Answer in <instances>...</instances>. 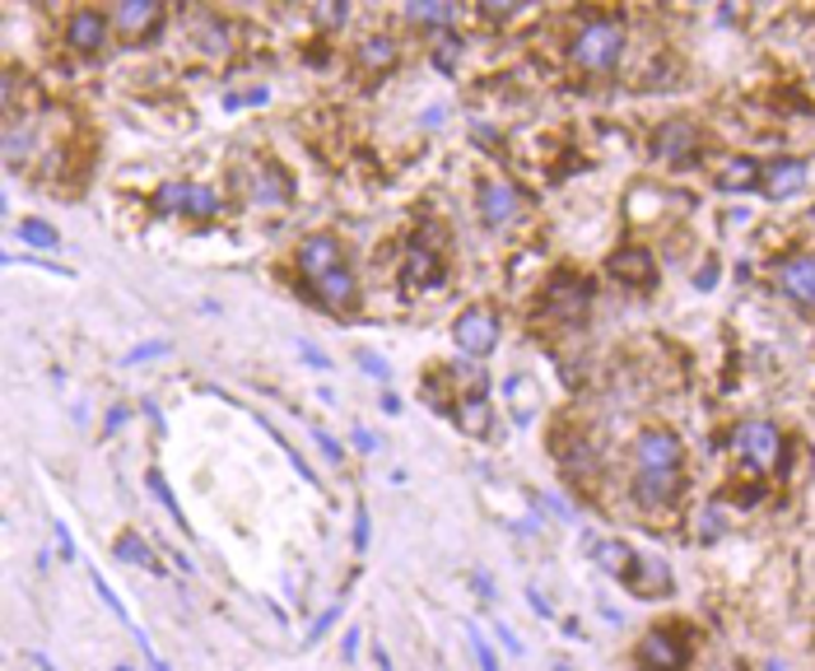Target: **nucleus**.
Wrapping results in <instances>:
<instances>
[{
  "label": "nucleus",
  "instance_id": "nucleus-29",
  "mask_svg": "<svg viewBox=\"0 0 815 671\" xmlns=\"http://www.w3.org/2000/svg\"><path fill=\"white\" fill-rule=\"evenodd\" d=\"M466 634H471V648H476V662H480V671H499V658H494V648H490V639L476 630V625H466Z\"/></svg>",
  "mask_w": 815,
  "mask_h": 671
},
{
  "label": "nucleus",
  "instance_id": "nucleus-21",
  "mask_svg": "<svg viewBox=\"0 0 815 671\" xmlns=\"http://www.w3.org/2000/svg\"><path fill=\"white\" fill-rule=\"evenodd\" d=\"M401 20L406 24H415V28H433V38L457 20V10L453 5H424V0H410V5L401 10Z\"/></svg>",
  "mask_w": 815,
  "mask_h": 671
},
{
  "label": "nucleus",
  "instance_id": "nucleus-26",
  "mask_svg": "<svg viewBox=\"0 0 815 671\" xmlns=\"http://www.w3.org/2000/svg\"><path fill=\"white\" fill-rule=\"evenodd\" d=\"M145 480H149V494H154V499H159V504L168 508V518L178 523L182 531H192V527H187V518H182V504H178V499H172V490H168L164 471H159V467H149V471H145Z\"/></svg>",
  "mask_w": 815,
  "mask_h": 671
},
{
  "label": "nucleus",
  "instance_id": "nucleus-45",
  "mask_svg": "<svg viewBox=\"0 0 815 671\" xmlns=\"http://www.w3.org/2000/svg\"><path fill=\"white\" fill-rule=\"evenodd\" d=\"M373 662H377V671H392V658H387L383 644H373Z\"/></svg>",
  "mask_w": 815,
  "mask_h": 671
},
{
  "label": "nucleus",
  "instance_id": "nucleus-3",
  "mask_svg": "<svg viewBox=\"0 0 815 671\" xmlns=\"http://www.w3.org/2000/svg\"><path fill=\"white\" fill-rule=\"evenodd\" d=\"M154 215H187V219H219L224 215V196L205 182H164L154 192Z\"/></svg>",
  "mask_w": 815,
  "mask_h": 671
},
{
  "label": "nucleus",
  "instance_id": "nucleus-5",
  "mask_svg": "<svg viewBox=\"0 0 815 671\" xmlns=\"http://www.w3.org/2000/svg\"><path fill=\"white\" fill-rule=\"evenodd\" d=\"M476 211H480V224L490 233H504V229H513L517 219H523V211H527V201H523V192H517L513 182H504V178H484L480 187H476Z\"/></svg>",
  "mask_w": 815,
  "mask_h": 671
},
{
  "label": "nucleus",
  "instance_id": "nucleus-33",
  "mask_svg": "<svg viewBox=\"0 0 815 671\" xmlns=\"http://www.w3.org/2000/svg\"><path fill=\"white\" fill-rule=\"evenodd\" d=\"M312 443L322 447V457L332 462V467H340V462H345V447H340V443H336L332 434H326V429H312Z\"/></svg>",
  "mask_w": 815,
  "mask_h": 671
},
{
  "label": "nucleus",
  "instance_id": "nucleus-15",
  "mask_svg": "<svg viewBox=\"0 0 815 671\" xmlns=\"http://www.w3.org/2000/svg\"><path fill=\"white\" fill-rule=\"evenodd\" d=\"M396 61H401V47H396L392 33H369V38L355 47V65L363 75H387Z\"/></svg>",
  "mask_w": 815,
  "mask_h": 671
},
{
  "label": "nucleus",
  "instance_id": "nucleus-14",
  "mask_svg": "<svg viewBox=\"0 0 815 671\" xmlns=\"http://www.w3.org/2000/svg\"><path fill=\"white\" fill-rule=\"evenodd\" d=\"M778 289L796 303V308H811L815 313V256H788L778 266Z\"/></svg>",
  "mask_w": 815,
  "mask_h": 671
},
{
  "label": "nucleus",
  "instance_id": "nucleus-6",
  "mask_svg": "<svg viewBox=\"0 0 815 671\" xmlns=\"http://www.w3.org/2000/svg\"><path fill=\"white\" fill-rule=\"evenodd\" d=\"M732 447L751 471H774L778 453H783V434H778L769 420H745L732 429Z\"/></svg>",
  "mask_w": 815,
  "mask_h": 671
},
{
  "label": "nucleus",
  "instance_id": "nucleus-20",
  "mask_svg": "<svg viewBox=\"0 0 815 671\" xmlns=\"http://www.w3.org/2000/svg\"><path fill=\"white\" fill-rule=\"evenodd\" d=\"M592 560H597L611 578H620V583H630L634 564H638V555H634V550L624 546V541H597V546H592Z\"/></svg>",
  "mask_w": 815,
  "mask_h": 671
},
{
  "label": "nucleus",
  "instance_id": "nucleus-1",
  "mask_svg": "<svg viewBox=\"0 0 815 671\" xmlns=\"http://www.w3.org/2000/svg\"><path fill=\"white\" fill-rule=\"evenodd\" d=\"M685 476V447L671 429L652 424L634 439V504L648 513H662L681 499Z\"/></svg>",
  "mask_w": 815,
  "mask_h": 671
},
{
  "label": "nucleus",
  "instance_id": "nucleus-4",
  "mask_svg": "<svg viewBox=\"0 0 815 671\" xmlns=\"http://www.w3.org/2000/svg\"><path fill=\"white\" fill-rule=\"evenodd\" d=\"M638 671H685L690 667V634L681 625H652L634 648Z\"/></svg>",
  "mask_w": 815,
  "mask_h": 671
},
{
  "label": "nucleus",
  "instance_id": "nucleus-28",
  "mask_svg": "<svg viewBox=\"0 0 815 671\" xmlns=\"http://www.w3.org/2000/svg\"><path fill=\"white\" fill-rule=\"evenodd\" d=\"M336 621H340V601H336V607H332V611H322V615H317V621H312V630L303 634V644H308V648H312V644H322V639H326V634H332V625H336Z\"/></svg>",
  "mask_w": 815,
  "mask_h": 671
},
{
  "label": "nucleus",
  "instance_id": "nucleus-22",
  "mask_svg": "<svg viewBox=\"0 0 815 671\" xmlns=\"http://www.w3.org/2000/svg\"><path fill=\"white\" fill-rule=\"evenodd\" d=\"M765 187H769L774 196H792V192H802V187H806V164H796V159L774 164L769 173H765Z\"/></svg>",
  "mask_w": 815,
  "mask_h": 671
},
{
  "label": "nucleus",
  "instance_id": "nucleus-49",
  "mask_svg": "<svg viewBox=\"0 0 815 671\" xmlns=\"http://www.w3.org/2000/svg\"><path fill=\"white\" fill-rule=\"evenodd\" d=\"M722 671H745V667H722Z\"/></svg>",
  "mask_w": 815,
  "mask_h": 671
},
{
  "label": "nucleus",
  "instance_id": "nucleus-39",
  "mask_svg": "<svg viewBox=\"0 0 815 671\" xmlns=\"http://www.w3.org/2000/svg\"><path fill=\"white\" fill-rule=\"evenodd\" d=\"M127 416H131V410H127V406H112V416H108V420H103V434H117V429H121V424H127Z\"/></svg>",
  "mask_w": 815,
  "mask_h": 671
},
{
  "label": "nucleus",
  "instance_id": "nucleus-17",
  "mask_svg": "<svg viewBox=\"0 0 815 671\" xmlns=\"http://www.w3.org/2000/svg\"><path fill=\"white\" fill-rule=\"evenodd\" d=\"M611 275L624 285H634V289H648L657 280V266H652V256L644 248H620L611 256Z\"/></svg>",
  "mask_w": 815,
  "mask_h": 671
},
{
  "label": "nucleus",
  "instance_id": "nucleus-30",
  "mask_svg": "<svg viewBox=\"0 0 815 671\" xmlns=\"http://www.w3.org/2000/svg\"><path fill=\"white\" fill-rule=\"evenodd\" d=\"M89 583H94V592H98L103 601H108V611L117 615V621H121V625H131V615H127V607H121V597H117V592L108 588V583H103V574H89Z\"/></svg>",
  "mask_w": 815,
  "mask_h": 671
},
{
  "label": "nucleus",
  "instance_id": "nucleus-41",
  "mask_svg": "<svg viewBox=\"0 0 815 671\" xmlns=\"http://www.w3.org/2000/svg\"><path fill=\"white\" fill-rule=\"evenodd\" d=\"M57 541H61V555H65V560H75V541H71V531H65L61 523H57Z\"/></svg>",
  "mask_w": 815,
  "mask_h": 671
},
{
  "label": "nucleus",
  "instance_id": "nucleus-38",
  "mask_svg": "<svg viewBox=\"0 0 815 671\" xmlns=\"http://www.w3.org/2000/svg\"><path fill=\"white\" fill-rule=\"evenodd\" d=\"M154 355H168V340H154V346H141L127 355V364H141V359H154Z\"/></svg>",
  "mask_w": 815,
  "mask_h": 671
},
{
  "label": "nucleus",
  "instance_id": "nucleus-19",
  "mask_svg": "<svg viewBox=\"0 0 815 671\" xmlns=\"http://www.w3.org/2000/svg\"><path fill=\"white\" fill-rule=\"evenodd\" d=\"M630 588H634L638 597H662V592H671V570H667L662 560H648V555H638L634 574H630Z\"/></svg>",
  "mask_w": 815,
  "mask_h": 671
},
{
  "label": "nucleus",
  "instance_id": "nucleus-35",
  "mask_svg": "<svg viewBox=\"0 0 815 671\" xmlns=\"http://www.w3.org/2000/svg\"><path fill=\"white\" fill-rule=\"evenodd\" d=\"M369 537H373V527H369V508H355V555H363L369 550Z\"/></svg>",
  "mask_w": 815,
  "mask_h": 671
},
{
  "label": "nucleus",
  "instance_id": "nucleus-2",
  "mask_svg": "<svg viewBox=\"0 0 815 671\" xmlns=\"http://www.w3.org/2000/svg\"><path fill=\"white\" fill-rule=\"evenodd\" d=\"M568 61L583 75H611L624 61V24L611 20V14H587L574 28V38H568Z\"/></svg>",
  "mask_w": 815,
  "mask_h": 671
},
{
  "label": "nucleus",
  "instance_id": "nucleus-10",
  "mask_svg": "<svg viewBox=\"0 0 815 671\" xmlns=\"http://www.w3.org/2000/svg\"><path fill=\"white\" fill-rule=\"evenodd\" d=\"M293 266H299V275H303V285H312V280H322V275H332L336 266H345V248H340V238L336 233H308L303 243H299V252H293Z\"/></svg>",
  "mask_w": 815,
  "mask_h": 671
},
{
  "label": "nucleus",
  "instance_id": "nucleus-12",
  "mask_svg": "<svg viewBox=\"0 0 815 671\" xmlns=\"http://www.w3.org/2000/svg\"><path fill=\"white\" fill-rule=\"evenodd\" d=\"M699 149H704V141L690 122H667L652 141V154L667 159V164H690V159H699Z\"/></svg>",
  "mask_w": 815,
  "mask_h": 671
},
{
  "label": "nucleus",
  "instance_id": "nucleus-11",
  "mask_svg": "<svg viewBox=\"0 0 815 671\" xmlns=\"http://www.w3.org/2000/svg\"><path fill=\"white\" fill-rule=\"evenodd\" d=\"M312 299H317L326 313H336V317H350L355 308H359V280H355V271L350 266H336L332 275H322V280H312Z\"/></svg>",
  "mask_w": 815,
  "mask_h": 671
},
{
  "label": "nucleus",
  "instance_id": "nucleus-34",
  "mask_svg": "<svg viewBox=\"0 0 815 671\" xmlns=\"http://www.w3.org/2000/svg\"><path fill=\"white\" fill-rule=\"evenodd\" d=\"M359 369H369V378H377V383H387V378H392L387 359H383V355H373V350H359Z\"/></svg>",
  "mask_w": 815,
  "mask_h": 671
},
{
  "label": "nucleus",
  "instance_id": "nucleus-36",
  "mask_svg": "<svg viewBox=\"0 0 815 671\" xmlns=\"http://www.w3.org/2000/svg\"><path fill=\"white\" fill-rule=\"evenodd\" d=\"M345 14H350L345 5H317V10H312V20H317L322 28H336V24H345Z\"/></svg>",
  "mask_w": 815,
  "mask_h": 671
},
{
  "label": "nucleus",
  "instance_id": "nucleus-27",
  "mask_svg": "<svg viewBox=\"0 0 815 671\" xmlns=\"http://www.w3.org/2000/svg\"><path fill=\"white\" fill-rule=\"evenodd\" d=\"M20 238L28 248H43V252H57L61 248V233L51 229V224H43V219H24L20 224Z\"/></svg>",
  "mask_w": 815,
  "mask_h": 671
},
{
  "label": "nucleus",
  "instance_id": "nucleus-32",
  "mask_svg": "<svg viewBox=\"0 0 815 671\" xmlns=\"http://www.w3.org/2000/svg\"><path fill=\"white\" fill-rule=\"evenodd\" d=\"M201 38H205V51H219V57H229V51H233L229 28H224V24H211V28L201 33Z\"/></svg>",
  "mask_w": 815,
  "mask_h": 671
},
{
  "label": "nucleus",
  "instance_id": "nucleus-40",
  "mask_svg": "<svg viewBox=\"0 0 815 671\" xmlns=\"http://www.w3.org/2000/svg\"><path fill=\"white\" fill-rule=\"evenodd\" d=\"M476 14H480V20H513L517 10H513V5H480Z\"/></svg>",
  "mask_w": 815,
  "mask_h": 671
},
{
  "label": "nucleus",
  "instance_id": "nucleus-44",
  "mask_svg": "<svg viewBox=\"0 0 815 671\" xmlns=\"http://www.w3.org/2000/svg\"><path fill=\"white\" fill-rule=\"evenodd\" d=\"M355 652H359V630L345 634V662H355Z\"/></svg>",
  "mask_w": 815,
  "mask_h": 671
},
{
  "label": "nucleus",
  "instance_id": "nucleus-37",
  "mask_svg": "<svg viewBox=\"0 0 815 671\" xmlns=\"http://www.w3.org/2000/svg\"><path fill=\"white\" fill-rule=\"evenodd\" d=\"M350 443L359 447V453H377V434H373V429H363V424L350 434Z\"/></svg>",
  "mask_w": 815,
  "mask_h": 671
},
{
  "label": "nucleus",
  "instance_id": "nucleus-50",
  "mask_svg": "<svg viewBox=\"0 0 815 671\" xmlns=\"http://www.w3.org/2000/svg\"><path fill=\"white\" fill-rule=\"evenodd\" d=\"M117 671H131V667H117Z\"/></svg>",
  "mask_w": 815,
  "mask_h": 671
},
{
  "label": "nucleus",
  "instance_id": "nucleus-18",
  "mask_svg": "<svg viewBox=\"0 0 815 671\" xmlns=\"http://www.w3.org/2000/svg\"><path fill=\"white\" fill-rule=\"evenodd\" d=\"M248 196L256 205H285L289 201V178L280 173V168H271L266 159L252 168V187H248Z\"/></svg>",
  "mask_w": 815,
  "mask_h": 671
},
{
  "label": "nucleus",
  "instance_id": "nucleus-47",
  "mask_svg": "<svg viewBox=\"0 0 815 671\" xmlns=\"http://www.w3.org/2000/svg\"><path fill=\"white\" fill-rule=\"evenodd\" d=\"M383 410H387V416H401V402H396L392 392H387V397H383Z\"/></svg>",
  "mask_w": 815,
  "mask_h": 671
},
{
  "label": "nucleus",
  "instance_id": "nucleus-25",
  "mask_svg": "<svg viewBox=\"0 0 815 671\" xmlns=\"http://www.w3.org/2000/svg\"><path fill=\"white\" fill-rule=\"evenodd\" d=\"M112 555L121 564H149V570H154V555H149V546H145L141 531H121V537L112 541Z\"/></svg>",
  "mask_w": 815,
  "mask_h": 671
},
{
  "label": "nucleus",
  "instance_id": "nucleus-43",
  "mask_svg": "<svg viewBox=\"0 0 815 671\" xmlns=\"http://www.w3.org/2000/svg\"><path fill=\"white\" fill-rule=\"evenodd\" d=\"M494 634H499V639H504V648H513V652H523V639H517V634H513V630H504V625H499Z\"/></svg>",
  "mask_w": 815,
  "mask_h": 671
},
{
  "label": "nucleus",
  "instance_id": "nucleus-31",
  "mask_svg": "<svg viewBox=\"0 0 815 671\" xmlns=\"http://www.w3.org/2000/svg\"><path fill=\"white\" fill-rule=\"evenodd\" d=\"M439 47H433V61H439L443 65V71H447V65H453L457 61V51H462V38H457V33H439Z\"/></svg>",
  "mask_w": 815,
  "mask_h": 671
},
{
  "label": "nucleus",
  "instance_id": "nucleus-9",
  "mask_svg": "<svg viewBox=\"0 0 815 671\" xmlns=\"http://www.w3.org/2000/svg\"><path fill=\"white\" fill-rule=\"evenodd\" d=\"M108 20L121 43H145L164 28V5L159 0H121V5L108 10Z\"/></svg>",
  "mask_w": 815,
  "mask_h": 671
},
{
  "label": "nucleus",
  "instance_id": "nucleus-24",
  "mask_svg": "<svg viewBox=\"0 0 815 671\" xmlns=\"http://www.w3.org/2000/svg\"><path fill=\"white\" fill-rule=\"evenodd\" d=\"M453 416H457V424L466 429V434H484V429H490V406H484V392H466Z\"/></svg>",
  "mask_w": 815,
  "mask_h": 671
},
{
  "label": "nucleus",
  "instance_id": "nucleus-7",
  "mask_svg": "<svg viewBox=\"0 0 815 671\" xmlns=\"http://www.w3.org/2000/svg\"><path fill=\"white\" fill-rule=\"evenodd\" d=\"M453 340H457V350L471 355V359L494 355V346H499V313H494V308H484V303L462 308L457 322H453Z\"/></svg>",
  "mask_w": 815,
  "mask_h": 671
},
{
  "label": "nucleus",
  "instance_id": "nucleus-42",
  "mask_svg": "<svg viewBox=\"0 0 815 671\" xmlns=\"http://www.w3.org/2000/svg\"><path fill=\"white\" fill-rule=\"evenodd\" d=\"M476 592H480L484 601H494V578H490V574H476Z\"/></svg>",
  "mask_w": 815,
  "mask_h": 671
},
{
  "label": "nucleus",
  "instance_id": "nucleus-16",
  "mask_svg": "<svg viewBox=\"0 0 815 671\" xmlns=\"http://www.w3.org/2000/svg\"><path fill=\"white\" fill-rule=\"evenodd\" d=\"M550 308L560 317H583L592 308V285L578 280V275H554L550 285Z\"/></svg>",
  "mask_w": 815,
  "mask_h": 671
},
{
  "label": "nucleus",
  "instance_id": "nucleus-23",
  "mask_svg": "<svg viewBox=\"0 0 815 671\" xmlns=\"http://www.w3.org/2000/svg\"><path fill=\"white\" fill-rule=\"evenodd\" d=\"M759 182V164L755 159H727L722 173H718V187L722 192H751Z\"/></svg>",
  "mask_w": 815,
  "mask_h": 671
},
{
  "label": "nucleus",
  "instance_id": "nucleus-8",
  "mask_svg": "<svg viewBox=\"0 0 815 671\" xmlns=\"http://www.w3.org/2000/svg\"><path fill=\"white\" fill-rule=\"evenodd\" d=\"M108 38H112V20H108V10H94V5L71 10L61 24V43L80 51V57H98L108 47Z\"/></svg>",
  "mask_w": 815,
  "mask_h": 671
},
{
  "label": "nucleus",
  "instance_id": "nucleus-13",
  "mask_svg": "<svg viewBox=\"0 0 815 671\" xmlns=\"http://www.w3.org/2000/svg\"><path fill=\"white\" fill-rule=\"evenodd\" d=\"M439 280H447L443 252H433L429 238L415 233L410 243H406V285H439Z\"/></svg>",
  "mask_w": 815,
  "mask_h": 671
},
{
  "label": "nucleus",
  "instance_id": "nucleus-46",
  "mask_svg": "<svg viewBox=\"0 0 815 671\" xmlns=\"http://www.w3.org/2000/svg\"><path fill=\"white\" fill-rule=\"evenodd\" d=\"M527 601H531V611H541V615H550V607H546V597H541V592H536V588L527 592Z\"/></svg>",
  "mask_w": 815,
  "mask_h": 671
},
{
  "label": "nucleus",
  "instance_id": "nucleus-48",
  "mask_svg": "<svg viewBox=\"0 0 815 671\" xmlns=\"http://www.w3.org/2000/svg\"><path fill=\"white\" fill-rule=\"evenodd\" d=\"M149 667H154V671H168V662H159V658H154V662H149Z\"/></svg>",
  "mask_w": 815,
  "mask_h": 671
}]
</instances>
